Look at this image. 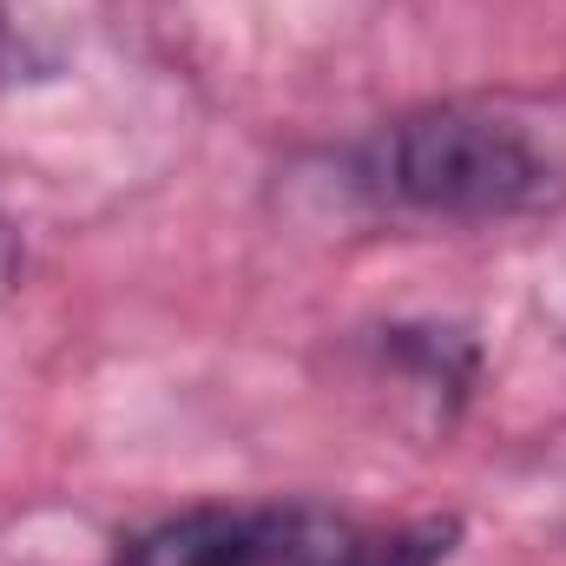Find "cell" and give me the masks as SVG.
Segmentation results:
<instances>
[{"instance_id": "2", "label": "cell", "mask_w": 566, "mask_h": 566, "mask_svg": "<svg viewBox=\"0 0 566 566\" xmlns=\"http://www.w3.org/2000/svg\"><path fill=\"white\" fill-rule=\"evenodd\" d=\"M454 521H369L323 501H205L119 541L113 566H441Z\"/></svg>"}, {"instance_id": "1", "label": "cell", "mask_w": 566, "mask_h": 566, "mask_svg": "<svg viewBox=\"0 0 566 566\" xmlns=\"http://www.w3.org/2000/svg\"><path fill=\"white\" fill-rule=\"evenodd\" d=\"M356 185L441 224H494L566 205V93H461L389 119L356 151Z\"/></svg>"}, {"instance_id": "3", "label": "cell", "mask_w": 566, "mask_h": 566, "mask_svg": "<svg viewBox=\"0 0 566 566\" xmlns=\"http://www.w3.org/2000/svg\"><path fill=\"white\" fill-rule=\"evenodd\" d=\"M20 271H27V251H20V231L0 218V303L13 296V283H20Z\"/></svg>"}]
</instances>
